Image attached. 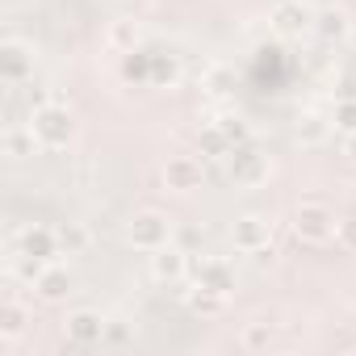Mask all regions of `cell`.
Returning a JSON list of instances; mask_svg holds the SVG:
<instances>
[{"instance_id": "25", "label": "cell", "mask_w": 356, "mask_h": 356, "mask_svg": "<svg viewBox=\"0 0 356 356\" xmlns=\"http://www.w3.org/2000/svg\"><path fill=\"white\" fill-rule=\"evenodd\" d=\"M218 130L227 134V143H231V147L252 143V130H248V122H243L239 113H222V118H218Z\"/></svg>"}, {"instance_id": "30", "label": "cell", "mask_w": 356, "mask_h": 356, "mask_svg": "<svg viewBox=\"0 0 356 356\" xmlns=\"http://www.w3.org/2000/svg\"><path fill=\"white\" fill-rule=\"evenodd\" d=\"M343 155L356 163V134H348V138H343Z\"/></svg>"}, {"instance_id": "4", "label": "cell", "mask_w": 356, "mask_h": 356, "mask_svg": "<svg viewBox=\"0 0 356 356\" xmlns=\"http://www.w3.org/2000/svg\"><path fill=\"white\" fill-rule=\"evenodd\" d=\"M227 168H231V176H235V185H243V189H256V185L268 181V159H264L252 143L231 147V151H227Z\"/></svg>"}, {"instance_id": "17", "label": "cell", "mask_w": 356, "mask_h": 356, "mask_svg": "<svg viewBox=\"0 0 356 356\" xmlns=\"http://www.w3.org/2000/svg\"><path fill=\"white\" fill-rule=\"evenodd\" d=\"M293 134H298V143H306V147H318V143L331 134V122H327V118H318V113H302Z\"/></svg>"}, {"instance_id": "13", "label": "cell", "mask_w": 356, "mask_h": 356, "mask_svg": "<svg viewBox=\"0 0 356 356\" xmlns=\"http://www.w3.org/2000/svg\"><path fill=\"white\" fill-rule=\"evenodd\" d=\"M34 293L42 302H63L72 293V273L63 264H42V273L34 277Z\"/></svg>"}, {"instance_id": "21", "label": "cell", "mask_w": 356, "mask_h": 356, "mask_svg": "<svg viewBox=\"0 0 356 356\" xmlns=\"http://www.w3.org/2000/svg\"><path fill=\"white\" fill-rule=\"evenodd\" d=\"M197 151H202L206 159H227L231 143H227V134L218 130V122H214V126H206V130L197 134Z\"/></svg>"}, {"instance_id": "5", "label": "cell", "mask_w": 356, "mask_h": 356, "mask_svg": "<svg viewBox=\"0 0 356 356\" xmlns=\"http://www.w3.org/2000/svg\"><path fill=\"white\" fill-rule=\"evenodd\" d=\"M273 30L285 34V38H302L306 30H314V9L302 5V0H277L273 13H268Z\"/></svg>"}, {"instance_id": "12", "label": "cell", "mask_w": 356, "mask_h": 356, "mask_svg": "<svg viewBox=\"0 0 356 356\" xmlns=\"http://www.w3.org/2000/svg\"><path fill=\"white\" fill-rule=\"evenodd\" d=\"M193 281L197 285H206V289H214V293H235V268L227 264V260H218V256H210V260H202L197 264V273H193Z\"/></svg>"}, {"instance_id": "18", "label": "cell", "mask_w": 356, "mask_h": 356, "mask_svg": "<svg viewBox=\"0 0 356 356\" xmlns=\"http://www.w3.org/2000/svg\"><path fill=\"white\" fill-rule=\"evenodd\" d=\"M181 80V59L176 55H151V84L155 88H172Z\"/></svg>"}, {"instance_id": "24", "label": "cell", "mask_w": 356, "mask_h": 356, "mask_svg": "<svg viewBox=\"0 0 356 356\" xmlns=\"http://www.w3.org/2000/svg\"><path fill=\"white\" fill-rule=\"evenodd\" d=\"M122 76H126L130 84H151V55L130 51V55L122 59Z\"/></svg>"}, {"instance_id": "23", "label": "cell", "mask_w": 356, "mask_h": 356, "mask_svg": "<svg viewBox=\"0 0 356 356\" xmlns=\"http://www.w3.org/2000/svg\"><path fill=\"white\" fill-rule=\"evenodd\" d=\"M239 343H243L248 352H264V348L273 343V323H268V318L248 323V327H243V335H239Z\"/></svg>"}, {"instance_id": "6", "label": "cell", "mask_w": 356, "mask_h": 356, "mask_svg": "<svg viewBox=\"0 0 356 356\" xmlns=\"http://www.w3.org/2000/svg\"><path fill=\"white\" fill-rule=\"evenodd\" d=\"M202 181H206V168L197 155H172L163 163V185L176 193H193V189H202Z\"/></svg>"}, {"instance_id": "22", "label": "cell", "mask_w": 356, "mask_h": 356, "mask_svg": "<svg viewBox=\"0 0 356 356\" xmlns=\"http://www.w3.org/2000/svg\"><path fill=\"white\" fill-rule=\"evenodd\" d=\"M88 243H92L88 227H80V222H63V227H59V248H63L67 256H80V252H88Z\"/></svg>"}, {"instance_id": "3", "label": "cell", "mask_w": 356, "mask_h": 356, "mask_svg": "<svg viewBox=\"0 0 356 356\" xmlns=\"http://www.w3.org/2000/svg\"><path fill=\"white\" fill-rule=\"evenodd\" d=\"M335 231H339V227H335V214H331L323 202H302V206L293 210V235H298L302 243H327Z\"/></svg>"}, {"instance_id": "8", "label": "cell", "mask_w": 356, "mask_h": 356, "mask_svg": "<svg viewBox=\"0 0 356 356\" xmlns=\"http://www.w3.org/2000/svg\"><path fill=\"white\" fill-rule=\"evenodd\" d=\"M105 323L97 310H72L67 314V339L80 343V348H92V343H105Z\"/></svg>"}, {"instance_id": "32", "label": "cell", "mask_w": 356, "mask_h": 356, "mask_svg": "<svg viewBox=\"0 0 356 356\" xmlns=\"http://www.w3.org/2000/svg\"><path fill=\"white\" fill-rule=\"evenodd\" d=\"M348 38H352V42H356V26H352V30H348Z\"/></svg>"}, {"instance_id": "20", "label": "cell", "mask_w": 356, "mask_h": 356, "mask_svg": "<svg viewBox=\"0 0 356 356\" xmlns=\"http://www.w3.org/2000/svg\"><path fill=\"white\" fill-rule=\"evenodd\" d=\"M38 147H42V143H38V134H34L30 126H26V130H22V126H13V130H5V151H9V155H17V159H26V155H34Z\"/></svg>"}, {"instance_id": "9", "label": "cell", "mask_w": 356, "mask_h": 356, "mask_svg": "<svg viewBox=\"0 0 356 356\" xmlns=\"http://www.w3.org/2000/svg\"><path fill=\"white\" fill-rule=\"evenodd\" d=\"M185 273H189V252L185 248H159V252H151V277L155 281H168V285H176V281H185Z\"/></svg>"}, {"instance_id": "16", "label": "cell", "mask_w": 356, "mask_h": 356, "mask_svg": "<svg viewBox=\"0 0 356 356\" xmlns=\"http://www.w3.org/2000/svg\"><path fill=\"white\" fill-rule=\"evenodd\" d=\"M185 302H189L193 314H206V318H214V314L227 310V293H214V289H206L197 281H193V289H185Z\"/></svg>"}, {"instance_id": "26", "label": "cell", "mask_w": 356, "mask_h": 356, "mask_svg": "<svg viewBox=\"0 0 356 356\" xmlns=\"http://www.w3.org/2000/svg\"><path fill=\"white\" fill-rule=\"evenodd\" d=\"M331 126H335V130H343V134H356V97H348V101H335Z\"/></svg>"}, {"instance_id": "19", "label": "cell", "mask_w": 356, "mask_h": 356, "mask_svg": "<svg viewBox=\"0 0 356 356\" xmlns=\"http://www.w3.org/2000/svg\"><path fill=\"white\" fill-rule=\"evenodd\" d=\"M22 331H26V310L17 302H5V310H0V343L9 348Z\"/></svg>"}, {"instance_id": "28", "label": "cell", "mask_w": 356, "mask_h": 356, "mask_svg": "<svg viewBox=\"0 0 356 356\" xmlns=\"http://www.w3.org/2000/svg\"><path fill=\"white\" fill-rule=\"evenodd\" d=\"M130 339H134V331H130L122 318H109V323H105V343H118V348H122V343H130Z\"/></svg>"}, {"instance_id": "31", "label": "cell", "mask_w": 356, "mask_h": 356, "mask_svg": "<svg viewBox=\"0 0 356 356\" xmlns=\"http://www.w3.org/2000/svg\"><path fill=\"white\" fill-rule=\"evenodd\" d=\"M348 97H356V84H352V80L339 84V101H348Z\"/></svg>"}, {"instance_id": "27", "label": "cell", "mask_w": 356, "mask_h": 356, "mask_svg": "<svg viewBox=\"0 0 356 356\" xmlns=\"http://www.w3.org/2000/svg\"><path fill=\"white\" fill-rule=\"evenodd\" d=\"M206 88H210L214 97H227V92L235 88V80H231V72H227V67H210V76H206Z\"/></svg>"}, {"instance_id": "11", "label": "cell", "mask_w": 356, "mask_h": 356, "mask_svg": "<svg viewBox=\"0 0 356 356\" xmlns=\"http://www.w3.org/2000/svg\"><path fill=\"white\" fill-rule=\"evenodd\" d=\"M17 243H22V256H34V260H42V264H51L63 248H59V231H51V227H26L22 235H17Z\"/></svg>"}, {"instance_id": "1", "label": "cell", "mask_w": 356, "mask_h": 356, "mask_svg": "<svg viewBox=\"0 0 356 356\" xmlns=\"http://www.w3.org/2000/svg\"><path fill=\"white\" fill-rule=\"evenodd\" d=\"M30 130L38 134L42 147H67L72 134H76V118H72L67 105L47 101V105H34V109H30Z\"/></svg>"}, {"instance_id": "10", "label": "cell", "mask_w": 356, "mask_h": 356, "mask_svg": "<svg viewBox=\"0 0 356 356\" xmlns=\"http://www.w3.org/2000/svg\"><path fill=\"white\" fill-rule=\"evenodd\" d=\"M268 235H273V227H268V218H260V214H243V218H235V227H231V239H235L239 252H260V248H268Z\"/></svg>"}, {"instance_id": "15", "label": "cell", "mask_w": 356, "mask_h": 356, "mask_svg": "<svg viewBox=\"0 0 356 356\" xmlns=\"http://www.w3.org/2000/svg\"><path fill=\"white\" fill-rule=\"evenodd\" d=\"M105 42H109L113 51L130 55V51H138V42H143V30H138V22H130V17H118V22H109V30H105Z\"/></svg>"}, {"instance_id": "29", "label": "cell", "mask_w": 356, "mask_h": 356, "mask_svg": "<svg viewBox=\"0 0 356 356\" xmlns=\"http://www.w3.org/2000/svg\"><path fill=\"white\" fill-rule=\"evenodd\" d=\"M335 235H339V243H343L348 252H356V214H352V218H343Z\"/></svg>"}, {"instance_id": "14", "label": "cell", "mask_w": 356, "mask_h": 356, "mask_svg": "<svg viewBox=\"0 0 356 356\" xmlns=\"http://www.w3.org/2000/svg\"><path fill=\"white\" fill-rule=\"evenodd\" d=\"M348 30H352V17H348V13H343L339 5L314 9V34H318V38L335 42V38H348Z\"/></svg>"}, {"instance_id": "2", "label": "cell", "mask_w": 356, "mask_h": 356, "mask_svg": "<svg viewBox=\"0 0 356 356\" xmlns=\"http://www.w3.org/2000/svg\"><path fill=\"white\" fill-rule=\"evenodd\" d=\"M126 239H130V248H138V252H159V248L172 243V222H168V214H159V210H143V214L130 218Z\"/></svg>"}, {"instance_id": "7", "label": "cell", "mask_w": 356, "mask_h": 356, "mask_svg": "<svg viewBox=\"0 0 356 356\" xmlns=\"http://www.w3.org/2000/svg\"><path fill=\"white\" fill-rule=\"evenodd\" d=\"M0 76H5V84H26L34 76V47L22 38H9L0 47Z\"/></svg>"}]
</instances>
